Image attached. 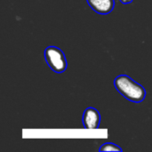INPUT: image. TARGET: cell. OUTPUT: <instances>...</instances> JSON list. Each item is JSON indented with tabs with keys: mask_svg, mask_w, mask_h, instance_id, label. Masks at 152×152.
Instances as JSON below:
<instances>
[{
	"mask_svg": "<svg viewBox=\"0 0 152 152\" xmlns=\"http://www.w3.org/2000/svg\"><path fill=\"white\" fill-rule=\"evenodd\" d=\"M119 1L124 4H131L133 2V0H119Z\"/></svg>",
	"mask_w": 152,
	"mask_h": 152,
	"instance_id": "6",
	"label": "cell"
},
{
	"mask_svg": "<svg viewBox=\"0 0 152 152\" xmlns=\"http://www.w3.org/2000/svg\"><path fill=\"white\" fill-rule=\"evenodd\" d=\"M45 59L50 69L55 73H62L68 68L64 53L56 46H48L45 50Z\"/></svg>",
	"mask_w": 152,
	"mask_h": 152,
	"instance_id": "2",
	"label": "cell"
},
{
	"mask_svg": "<svg viewBox=\"0 0 152 152\" xmlns=\"http://www.w3.org/2000/svg\"><path fill=\"white\" fill-rule=\"evenodd\" d=\"M101 123L100 112L93 107L87 108L83 114V125L86 129H97Z\"/></svg>",
	"mask_w": 152,
	"mask_h": 152,
	"instance_id": "3",
	"label": "cell"
},
{
	"mask_svg": "<svg viewBox=\"0 0 152 152\" xmlns=\"http://www.w3.org/2000/svg\"><path fill=\"white\" fill-rule=\"evenodd\" d=\"M99 151H122L123 150L120 147H118L117 144H115V143L107 142V143L102 144L100 147Z\"/></svg>",
	"mask_w": 152,
	"mask_h": 152,
	"instance_id": "5",
	"label": "cell"
},
{
	"mask_svg": "<svg viewBox=\"0 0 152 152\" xmlns=\"http://www.w3.org/2000/svg\"><path fill=\"white\" fill-rule=\"evenodd\" d=\"M89 6L99 14H109L115 7V0H86Z\"/></svg>",
	"mask_w": 152,
	"mask_h": 152,
	"instance_id": "4",
	"label": "cell"
},
{
	"mask_svg": "<svg viewBox=\"0 0 152 152\" xmlns=\"http://www.w3.org/2000/svg\"><path fill=\"white\" fill-rule=\"evenodd\" d=\"M117 91L128 101L140 103L146 97L145 88L127 75H119L114 80Z\"/></svg>",
	"mask_w": 152,
	"mask_h": 152,
	"instance_id": "1",
	"label": "cell"
}]
</instances>
